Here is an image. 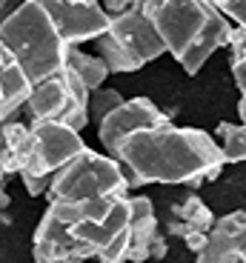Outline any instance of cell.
Returning <instances> with one entry per match:
<instances>
[{
  "label": "cell",
  "mask_w": 246,
  "mask_h": 263,
  "mask_svg": "<svg viewBox=\"0 0 246 263\" xmlns=\"http://www.w3.org/2000/svg\"><path fill=\"white\" fill-rule=\"evenodd\" d=\"M94 46H98V58L115 74L138 72L146 63L158 60L160 54H166V43L160 37L155 20L143 12V0H138L132 12L112 17L109 32L94 40Z\"/></svg>",
  "instance_id": "cell-4"
},
{
  "label": "cell",
  "mask_w": 246,
  "mask_h": 263,
  "mask_svg": "<svg viewBox=\"0 0 246 263\" xmlns=\"http://www.w3.org/2000/svg\"><path fill=\"white\" fill-rule=\"evenodd\" d=\"M32 160H34L32 126H23L17 120L3 123V129H0V169H3V178L20 175L23 169L32 166Z\"/></svg>",
  "instance_id": "cell-13"
},
{
  "label": "cell",
  "mask_w": 246,
  "mask_h": 263,
  "mask_svg": "<svg viewBox=\"0 0 246 263\" xmlns=\"http://www.w3.org/2000/svg\"><path fill=\"white\" fill-rule=\"evenodd\" d=\"M0 46L14 54L34 86L63 72L69 46L58 34L43 0H26L3 17Z\"/></svg>",
  "instance_id": "cell-3"
},
{
  "label": "cell",
  "mask_w": 246,
  "mask_h": 263,
  "mask_svg": "<svg viewBox=\"0 0 246 263\" xmlns=\"http://www.w3.org/2000/svg\"><path fill=\"white\" fill-rule=\"evenodd\" d=\"M115 158L126 169L132 189L146 183H183L198 189L203 180H218L226 166L223 149L209 132L175 123L126 138Z\"/></svg>",
  "instance_id": "cell-1"
},
{
  "label": "cell",
  "mask_w": 246,
  "mask_h": 263,
  "mask_svg": "<svg viewBox=\"0 0 246 263\" xmlns=\"http://www.w3.org/2000/svg\"><path fill=\"white\" fill-rule=\"evenodd\" d=\"M195 263H246V212H229L218 217L209 232V246Z\"/></svg>",
  "instance_id": "cell-11"
},
{
  "label": "cell",
  "mask_w": 246,
  "mask_h": 263,
  "mask_svg": "<svg viewBox=\"0 0 246 263\" xmlns=\"http://www.w3.org/2000/svg\"><path fill=\"white\" fill-rule=\"evenodd\" d=\"M183 243H186V249H189V252H195V255H200V252H203V249L209 246V235H203V232H198V235H192L189 240H183Z\"/></svg>",
  "instance_id": "cell-23"
},
{
  "label": "cell",
  "mask_w": 246,
  "mask_h": 263,
  "mask_svg": "<svg viewBox=\"0 0 246 263\" xmlns=\"http://www.w3.org/2000/svg\"><path fill=\"white\" fill-rule=\"evenodd\" d=\"M172 115L175 112H163L152 103L149 98H132L120 106L118 112H112L103 123L98 126V138L106 149V155H118L120 143L138 132H146V129H158V126H169L172 123Z\"/></svg>",
  "instance_id": "cell-9"
},
{
  "label": "cell",
  "mask_w": 246,
  "mask_h": 263,
  "mask_svg": "<svg viewBox=\"0 0 246 263\" xmlns=\"http://www.w3.org/2000/svg\"><path fill=\"white\" fill-rule=\"evenodd\" d=\"M129 175L118 158L83 149V155L60 169L49 189V203H86L94 197H129Z\"/></svg>",
  "instance_id": "cell-5"
},
{
  "label": "cell",
  "mask_w": 246,
  "mask_h": 263,
  "mask_svg": "<svg viewBox=\"0 0 246 263\" xmlns=\"http://www.w3.org/2000/svg\"><path fill=\"white\" fill-rule=\"evenodd\" d=\"M138 6V0H109V3H103V9H106V14L109 17H120V14H126V12H132V9Z\"/></svg>",
  "instance_id": "cell-20"
},
{
  "label": "cell",
  "mask_w": 246,
  "mask_h": 263,
  "mask_svg": "<svg viewBox=\"0 0 246 263\" xmlns=\"http://www.w3.org/2000/svg\"><path fill=\"white\" fill-rule=\"evenodd\" d=\"M63 69H69V72L78 74V78L86 83L89 92H98V89H103L106 78L112 74V72H109V66L103 63L100 58L80 52L78 46H69V52H66V66H63Z\"/></svg>",
  "instance_id": "cell-15"
},
{
  "label": "cell",
  "mask_w": 246,
  "mask_h": 263,
  "mask_svg": "<svg viewBox=\"0 0 246 263\" xmlns=\"http://www.w3.org/2000/svg\"><path fill=\"white\" fill-rule=\"evenodd\" d=\"M143 12L186 74H198L220 46H229L235 29L212 0H143Z\"/></svg>",
  "instance_id": "cell-2"
},
{
  "label": "cell",
  "mask_w": 246,
  "mask_h": 263,
  "mask_svg": "<svg viewBox=\"0 0 246 263\" xmlns=\"http://www.w3.org/2000/svg\"><path fill=\"white\" fill-rule=\"evenodd\" d=\"M132 249H129V263H149L152 246L158 240V215L149 197L138 195L132 197Z\"/></svg>",
  "instance_id": "cell-14"
},
{
  "label": "cell",
  "mask_w": 246,
  "mask_h": 263,
  "mask_svg": "<svg viewBox=\"0 0 246 263\" xmlns=\"http://www.w3.org/2000/svg\"><path fill=\"white\" fill-rule=\"evenodd\" d=\"M29 126H32V135H34V160L29 169H23L29 175L54 180V175L60 169H66L86 149L80 132L69 129L63 123H43V120H37V123H29Z\"/></svg>",
  "instance_id": "cell-7"
},
{
  "label": "cell",
  "mask_w": 246,
  "mask_h": 263,
  "mask_svg": "<svg viewBox=\"0 0 246 263\" xmlns=\"http://www.w3.org/2000/svg\"><path fill=\"white\" fill-rule=\"evenodd\" d=\"M238 112H240V123L246 126V92L240 95V100H238Z\"/></svg>",
  "instance_id": "cell-25"
},
{
  "label": "cell",
  "mask_w": 246,
  "mask_h": 263,
  "mask_svg": "<svg viewBox=\"0 0 246 263\" xmlns=\"http://www.w3.org/2000/svg\"><path fill=\"white\" fill-rule=\"evenodd\" d=\"M123 103H126V100H123V95H120L118 89H106V86H103V89L92 92V100H89V118L100 126L112 112H118Z\"/></svg>",
  "instance_id": "cell-18"
},
{
  "label": "cell",
  "mask_w": 246,
  "mask_h": 263,
  "mask_svg": "<svg viewBox=\"0 0 246 263\" xmlns=\"http://www.w3.org/2000/svg\"><path fill=\"white\" fill-rule=\"evenodd\" d=\"M232 63V78H235V83H238V89H240V95L246 92V54L240 60H229Z\"/></svg>",
  "instance_id": "cell-22"
},
{
  "label": "cell",
  "mask_w": 246,
  "mask_h": 263,
  "mask_svg": "<svg viewBox=\"0 0 246 263\" xmlns=\"http://www.w3.org/2000/svg\"><path fill=\"white\" fill-rule=\"evenodd\" d=\"M43 3L66 46H78L83 40H98L112 26L106 9L94 0H43Z\"/></svg>",
  "instance_id": "cell-8"
},
{
  "label": "cell",
  "mask_w": 246,
  "mask_h": 263,
  "mask_svg": "<svg viewBox=\"0 0 246 263\" xmlns=\"http://www.w3.org/2000/svg\"><path fill=\"white\" fill-rule=\"evenodd\" d=\"M32 257L34 263L89 260V257H98V249L89 246L86 240L74 237V232L66 223H60L58 217L46 209V215L40 217L34 237H32Z\"/></svg>",
  "instance_id": "cell-10"
},
{
  "label": "cell",
  "mask_w": 246,
  "mask_h": 263,
  "mask_svg": "<svg viewBox=\"0 0 246 263\" xmlns=\"http://www.w3.org/2000/svg\"><path fill=\"white\" fill-rule=\"evenodd\" d=\"M169 217H178L183 223L195 226L198 232H203V235H209V232L215 229V223H218L212 209H209L198 195H189V197H183L180 203H175L172 209H169Z\"/></svg>",
  "instance_id": "cell-16"
},
{
  "label": "cell",
  "mask_w": 246,
  "mask_h": 263,
  "mask_svg": "<svg viewBox=\"0 0 246 263\" xmlns=\"http://www.w3.org/2000/svg\"><path fill=\"white\" fill-rule=\"evenodd\" d=\"M215 132H218V140H220V149H223L226 163H240V160H246V126L243 123L220 120Z\"/></svg>",
  "instance_id": "cell-17"
},
{
  "label": "cell",
  "mask_w": 246,
  "mask_h": 263,
  "mask_svg": "<svg viewBox=\"0 0 246 263\" xmlns=\"http://www.w3.org/2000/svg\"><path fill=\"white\" fill-rule=\"evenodd\" d=\"M163 257H166V240L158 237L155 246H152V257H149V263H158V260H163Z\"/></svg>",
  "instance_id": "cell-24"
},
{
  "label": "cell",
  "mask_w": 246,
  "mask_h": 263,
  "mask_svg": "<svg viewBox=\"0 0 246 263\" xmlns=\"http://www.w3.org/2000/svg\"><path fill=\"white\" fill-rule=\"evenodd\" d=\"M229 52H232V60H240L246 54V29L243 26H235L232 29V37H229Z\"/></svg>",
  "instance_id": "cell-19"
},
{
  "label": "cell",
  "mask_w": 246,
  "mask_h": 263,
  "mask_svg": "<svg viewBox=\"0 0 246 263\" xmlns=\"http://www.w3.org/2000/svg\"><path fill=\"white\" fill-rule=\"evenodd\" d=\"M89 100L92 92L74 72L63 69L60 74L49 78L46 83L34 86L32 100L26 103V115L32 123H63L74 132H83L89 118Z\"/></svg>",
  "instance_id": "cell-6"
},
{
  "label": "cell",
  "mask_w": 246,
  "mask_h": 263,
  "mask_svg": "<svg viewBox=\"0 0 246 263\" xmlns=\"http://www.w3.org/2000/svg\"><path fill=\"white\" fill-rule=\"evenodd\" d=\"M169 232H172L175 237H183V240H189L192 235H198V229L195 226H189V223H183V220H178V217H169Z\"/></svg>",
  "instance_id": "cell-21"
},
{
  "label": "cell",
  "mask_w": 246,
  "mask_h": 263,
  "mask_svg": "<svg viewBox=\"0 0 246 263\" xmlns=\"http://www.w3.org/2000/svg\"><path fill=\"white\" fill-rule=\"evenodd\" d=\"M34 95V83L23 72V66L14 60L9 49L0 46V118L3 123H12V118L26 106Z\"/></svg>",
  "instance_id": "cell-12"
}]
</instances>
